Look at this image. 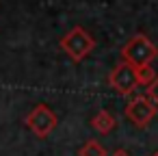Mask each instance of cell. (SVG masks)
Instances as JSON below:
<instances>
[{
  "label": "cell",
  "instance_id": "cell-1",
  "mask_svg": "<svg viewBox=\"0 0 158 156\" xmlns=\"http://www.w3.org/2000/svg\"><path fill=\"white\" fill-rule=\"evenodd\" d=\"M95 46H98L95 37H93L87 28H82V26L69 28V31L59 39V48H61V50L65 52V57H67L69 61H74V63H82V61L95 50Z\"/></svg>",
  "mask_w": 158,
  "mask_h": 156
},
{
  "label": "cell",
  "instance_id": "cell-2",
  "mask_svg": "<svg viewBox=\"0 0 158 156\" xmlns=\"http://www.w3.org/2000/svg\"><path fill=\"white\" fill-rule=\"evenodd\" d=\"M121 61L130 63L132 67H139V65H152L154 59H158V46L145 35V33H136L132 35L123 48H121Z\"/></svg>",
  "mask_w": 158,
  "mask_h": 156
},
{
  "label": "cell",
  "instance_id": "cell-3",
  "mask_svg": "<svg viewBox=\"0 0 158 156\" xmlns=\"http://www.w3.org/2000/svg\"><path fill=\"white\" fill-rule=\"evenodd\" d=\"M26 128L37 137V139H46L52 134V130L59 126V117L56 113L48 106V104H37L26 117H24Z\"/></svg>",
  "mask_w": 158,
  "mask_h": 156
},
{
  "label": "cell",
  "instance_id": "cell-4",
  "mask_svg": "<svg viewBox=\"0 0 158 156\" xmlns=\"http://www.w3.org/2000/svg\"><path fill=\"white\" fill-rule=\"evenodd\" d=\"M108 87H110L115 93L123 95V98L134 95L136 89H139V80H136L134 67H132L130 63H126V61H119V63L110 70V74H108Z\"/></svg>",
  "mask_w": 158,
  "mask_h": 156
},
{
  "label": "cell",
  "instance_id": "cell-5",
  "mask_svg": "<svg viewBox=\"0 0 158 156\" xmlns=\"http://www.w3.org/2000/svg\"><path fill=\"white\" fill-rule=\"evenodd\" d=\"M126 117H128V121H132V126L134 128H139V130H145L152 121H154V117H156V113H158V108L145 98V95H132L130 100H128V104H126Z\"/></svg>",
  "mask_w": 158,
  "mask_h": 156
},
{
  "label": "cell",
  "instance_id": "cell-6",
  "mask_svg": "<svg viewBox=\"0 0 158 156\" xmlns=\"http://www.w3.org/2000/svg\"><path fill=\"white\" fill-rule=\"evenodd\" d=\"M115 126H117V119H115V115H113L110 111H106V108H100V111L91 117V128H93L95 132H100V134H110V132L115 130Z\"/></svg>",
  "mask_w": 158,
  "mask_h": 156
},
{
  "label": "cell",
  "instance_id": "cell-7",
  "mask_svg": "<svg viewBox=\"0 0 158 156\" xmlns=\"http://www.w3.org/2000/svg\"><path fill=\"white\" fill-rule=\"evenodd\" d=\"M78 156H108V152H106V147L100 141L89 139V141H85L78 147Z\"/></svg>",
  "mask_w": 158,
  "mask_h": 156
},
{
  "label": "cell",
  "instance_id": "cell-8",
  "mask_svg": "<svg viewBox=\"0 0 158 156\" xmlns=\"http://www.w3.org/2000/svg\"><path fill=\"white\" fill-rule=\"evenodd\" d=\"M134 72H136V80H139V85H143V87H147L149 82H154L156 80V70L152 67V65H139V67H134Z\"/></svg>",
  "mask_w": 158,
  "mask_h": 156
},
{
  "label": "cell",
  "instance_id": "cell-9",
  "mask_svg": "<svg viewBox=\"0 0 158 156\" xmlns=\"http://www.w3.org/2000/svg\"><path fill=\"white\" fill-rule=\"evenodd\" d=\"M145 98L158 108V76H156V80L154 82H149L147 87H145Z\"/></svg>",
  "mask_w": 158,
  "mask_h": 156
},
{
  "label": "cell",
  "instance_id": "cell-10",
  "mask_svg": "<svg viewBox=\"0 0 158 156\" xmlns=\"http://www.w3.org/2000/svg\"><path fill=\"white\" fill-rule=\"evenodd\" d=\"M108 156H132L128 150H115V152H110Z\"/></svg>",
  "mask_w": 158,
  "mask_h": 156
},
{
  "label": "cell",
  "instance_id": "cell-11",
  "mask_svg": "<svg viewBox=\"0 0 158 156\" xmlns=\"http://www.w3.org/2000/svg\"><path fill=\"white\" fill-rule=\"evenodd\" d=\"M149 156H158V150H156V152H152V154H149Z\"/></svg>",
  "mask_w": 158,
  "mask_h": 156
}]
</instances>
